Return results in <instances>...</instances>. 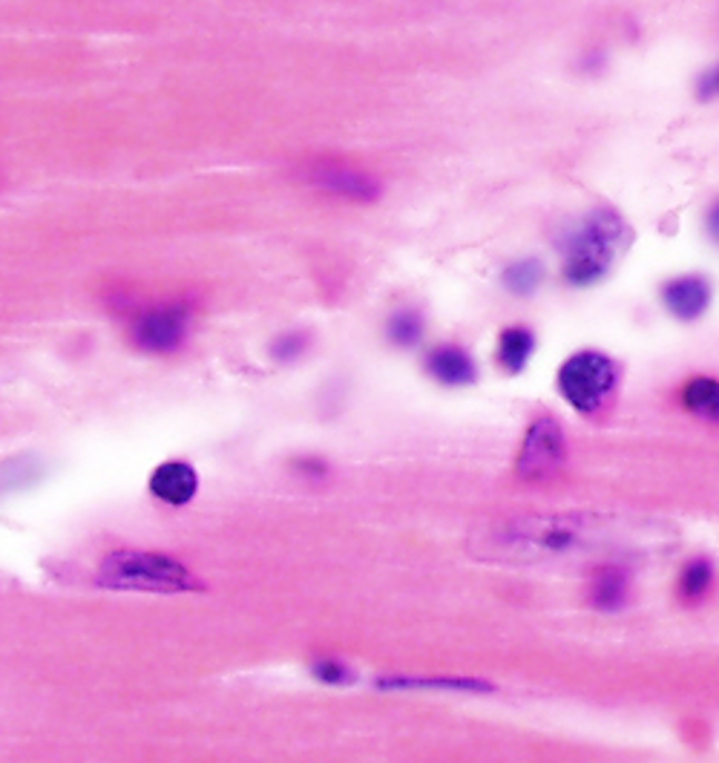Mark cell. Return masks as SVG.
Here are the masks:
<instances>
[{"instance_id":"1","label":"cell","mask_w":719,"mask_h":763,"mask_svg":"<svg viewBox=\"0 0 719 763\" xmlns=\"http://www.w3.org/2000/svg\"><path fill=\"white\" fill-rule=\"evenodd\" d=\"M630 231L615 211L593 214L568 236L564 243V277L573 285L599 283L628 245Z\"/></svg>"},{"instance_id":"2","label":"cell","mask_w":719,"mask_h":763,"mask_svg":"<svg viewBox=\"0 0 719 763\" xmlns=\"http://www.w3.org/2000/svg\"><path fill=\"white\" fill-rule=\"evenodd\" d=\"M98 585L112 590H150V594H185L201 588L179 559L147 550H116L98 568Z\"/></svg>"},{"instance_id":"3","label":"cell","mask_w":719,"mask_h":763,"mask_svg":"<svg viewBox=\"0 0 719 763\" xmlns=\"http://www.w3.org/2000/svg\"><path fill=\"white\" fill-rule=\"evenodd\" d=\"M584 539V521L575 516H526L492 530V548L510 556L564 554Z\"/></svg>"},{"instance_id":"4","label":"cell","mask_w":719,"mask_h":763,"mask_svg":"<svg viewBox=\"0 0 719 763\" xmlns=\"http://www.w3.org/2000/svg\"><path fill=\"white\" fill-rule=\"evenodd\" d=\"M619 383V369L608 354L579 352L559 372V389L564 401L581 415L604 410Z\"/></svg>"},{"instance_id":"5","label":"cell","mask_w":719,"mask_h":763,"mask_svg":"<svg viewBox=\"0 0 719 763\" xmlns=\"http://www.w3.org/2000/svg\"><path fill=\"white\" fill-rule=\"evenodd\" d=\"M190 317H194V305L187 300H170V303L150 305L145 312L136 314L130 326L132 346L141 352L167 354L185 343L190 332Z\"/></svg>"},{"instance_id":"6","label":"cell","mask_w":719,"mask_h":763,"mask_svg":"<svg viewBox=\"0 0 719 763\" xmlns=\"http://www.w3.org/2000/svg\"><path fill=\"white\" fill-rule=\"evenodd\" d=\"M564 464H568V438L559 421L550 415L533 421L521 444L519 464H515L519 479L530 481V485H544L561 476Z\"/></svg>"},{"instance_id":"7","label":"cell","mask_w":719,"mask_h":763,"mask_svg":"<svg viewBox=\"0 0 719 763\" xmlns=\"http://www.w3.org/2000/svg\"><path fill=\"white\" fill-rule=\"evenodd\" d=\"M299 179L312 188L323 190V194L343 196L352 202H374L381 199V182L372 174L360 170V167L343 165V162L317 159L299 170Z\"/></svg>"},{"instance_id":"8","label":"cell","mask_w":719,"mask_h":763,"mask_svg":"<svg viewBox=\"0 0 719 763\" xmlns=\"http://www.w3.org/2000/svg\"><path fill=\"white\" fill-rule=\"evenodd\" d=\"M199 490V476L185 461H167L150 476V493L167 505H187Z\"/></svg>"},{"instance_id":"9","label":"cell","mask_w":719,"mask_h":763,"mask_svg":"<svg viewBox=\"0 0 719 763\" xmlns=\"http://www.w3.org/2000/svg\"><path fill=\"white\" fill-rule=\"evenodd\" d=\"M664 305L671 309V314H677L679 320H697L699 314L708 309V300H711V288L702 277L697 274H684V277L668 280L662 288Z\"/></svg>"},{"instance_id":"10","label":"cell","mask_w":719,"mask_h":763,"mask_svg":"<svg viewBox=\"0 0 719 763\" xmlns=\"http://www.w3.org/2000/svg\"><path fill=\"white\" fill-rule=\"evenodd\" d=\"M426 372L446 387H464L475 381V363L461 346H437L426 354Z\"/></svg>"},{"instance_id":"11","label":"cell","mask_w":719,"mask_h":763,"mask_svg":"<svg viewBox=\"0 0 719 763\" xmlns=\"http://www.w3.org/2000/svg\"><path fill=\"white\" fill-rule=\"evenodd\" d=\"M630 579L628 570L619 565H604L590 579V603L599 610H619L628 603Z\"/></svg>"},{"instance_id":"12","label":"cell","mask_w":719,"mask_h":763,"mask_svg":"<svg viewBox=\"0 0 719 763\" xmlns=\"http://www.w3.org/2000/svg\"><path fill=\"white\" fill-rule=\"evenodd\" d=\"M535 349V334L524 326H512L504 329L499 338V363L504 372L510 375H519L521 369L526 366L530 354Z\"/></svg>"},{"instance_id":"13","label":"cell","mask_w":719,"mask_h":763,"mask_svg":"<svg viewBox=\"0 0 719 763\" xmlns=\"http://www.w3.org/2000/svg\"><path fill=\"white\" fill-rule=\"evenodd\" d=\"M383 688H437V692H475L486 694L495 692L490 683L477 681V677H388L381 681Z\"/></svg>"},{"instance_id":"14","label":"cell","mask_w":719,"mask_h":763,"mask_svg":"<svg viewBox=\"0 0 719 763\" xmlns=\"http://www.w3.org/2000/svg\"><path fill=\"white\" fill-rule=\"evenodd\" d=\"M682 407L697 418L719 423V383L711 378H693L682 389Z\"/></svg>"},{"instance_id":"15","label":"cell","mask_w":719,"mask_h":763,"mask_svg":"<svg viewBox=\"0 0 719 763\" xmlns=\"http://www.w3.org/2000/svg\"><path fill=\"white\" fill-rule=\"evenodd\" d=\"M711 563L708 559H691L684 565L682 576H679V597H682V603H699L711 588Z\"/></svg>"},{"instance_id":"16","label":"cell","mask_w":719,"mask_h":763,"mask_svg":"<svg viewBox=\"0 0 719 763\" xmlns=\"http://www.w3.org/2000/svg\"><path fill=\"white\" fill-rule=\"evenodd\" d=\"M386 332H388V341L395 343V346H415V343L421 341V334H423L421 312H415V309H406V312L392 314Z\"/></svg>"},{"instance_id":"17","label":"cell","mask_w":719,"mask_h":763,"mask_svg":"<svg viewBox=\"0 0 719 763\" xmlns=\"http://www.w3.org/2000/svg\"><path fill=\"white\" fill-rule=\"evenodd\" d=\"M541 277H544V268L535 260H521L504 271V285L512 294H533L541 285Z\"/></svg>"},{"instance_id":"18","label":"cell","mask_w":719,"mask_h":763,"mask_svg":"<svg viewBox=\"0 0 719 763\" xmlns=\"http://www.w3.org/2000/svg\"><path fill=\"white\" fill-rule=\"evenodd\" d=\"M308 343H312V338L305 332H285L279 334L277 341L270 343V354H274L277 361H297L299 354H305Z\"/></svg>"},{"instance_id":"19","label":"cell","mask_w":719,"mask_h":763,"mask_svg":"<svg viewBox=\"0 0 719 763\" xmlns=\"http://www.w3.org/2000/svg\"><path fill=\"white\" fill-rule=\"evenodd\" d=\"M312 674L319 683H332V686H346V683L354 681L352 668L346 663H339V659H317L312 666Z\"/></svg>"},{"instance_id":"20","label":"cell","mask_w":719,"mask_h":763,"mask_svg":"<svg viewBox=\"0 0 719 763\" xmlns=\"http://www.w3.org/2000/svg\"><path fill=\"white\" fill-rule=\"evenodd\" d=\"M699 96L702 98H713V96H719V63L717 67H711V70L706 72V76L699 78Z\"/></svg>"},{"instance_id":"21","label":"cell","mask_w":719,"mask_h":763,"mask_svg":"<svg viewBox=\"0 0 719 763\" xmlns=\"http://www.w3.org/2000/svg\"><path fill=\"white\" fill-rule=\"evenodd\" d=\"M708 231H711V236L719 243V202L711 208V214H708Z\"/></svg>"}]
</instances>
